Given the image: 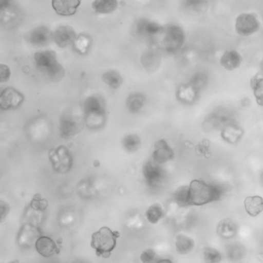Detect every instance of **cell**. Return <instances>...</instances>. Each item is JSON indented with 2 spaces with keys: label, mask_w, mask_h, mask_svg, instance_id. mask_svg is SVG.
<instances>
[{
  "label": "cell",
  "mask_w": 263,
  "mask_h": 263,
  "mask_svg": "<svg viewBox=\"0 0 263 263\" xmlns=\"http://www.w3.org/2000/svg\"><path fill=\"white\" fill-rule=\"evenodd\" d=\"M223 195V189L215 184H208L204 181L195 180L189 186L191 205H204L218 201Z\"/></svg>",
  "instance_id": "1"
},
{
  "label": "cell",
  "mask_w": 263,
  "mask_h": 263,
  "mask_svg": "<svg viewBox=\"0 0 263 263\" xmlns=\"http://www.w3.org/2000/svg\"><path fill=\"white\" fill-rule=\"evenodd\" d=\"M119 232H113L107 227H103L92 235L90 245L96 251L98 256L108 258L116 247L117 238H119Z\"/></svg>",
  "instance_id": "2"
},
{
  "label": "cell",
  "mask_w": 263,
  "mask_h": 263,
  "mask_svg": "<svg viewBox=\"0 0 263 263\" xmlns=\"http://www.w3.org/2000/svg\"><path fill=\"white\" fill-rule=\"evenodd\" d=\"M161 35H163L161 47L166 51H176L184 44V32L177 26H169L164 29Z\"/></svg>",
  "instance_id": "3"
},
{
  "label": "cell",
  "mask_w": 263,
  "mask_h": 263,
  "mask_svg": "<svg viewBox=\"0 0 263 263\" xmlns=\"http://www.w3.org/2000/svg\"><path fill=\"white\" fill-rule=\"evenodd\" d=\"M49 158L53 165V170L59 173H66L71 168L73 159L70 152L64 146H59L51 149Z\"/></svg>",
  "instance_id": "4"
},
{
  "label": "cell",
  "mask_w": 263,
  "mask_h": 263,
  "mask_svg": "<svg viewBox=\"0 0 263 263\" xmlns=\"http://www.w3.org/2000/svg\"><path fill=\"white\" fill-rule=\"evenodd\" d=\"M86 121L90 123L104 121L105 115V104L100 96H90L86 99L84 104Z\"/></svg>",
  "instance_id": "5"
},
{
  "label": "cell",
  "mask_w": 263,
  "mask_h": 263,
  "mask_svg": "<svg viewBox=\"0 0 263 263\" xmlns=\"http://www.w3.org/2000/svg\"><path fill=\"white\" fill-rule=\"evenodd\" d=\"M235 29L237 33L241 36H249L258 31L259 23L254 15L244 13L237 18Z\"/></svg>",
  "instance_id": "6"
},
{
  "label": "cell",
  "mask_w": 263,
  "mask_h": 263,
  "mask_svg": "<svg viewBox=\"0 0 263 263\" xmlns=\"http://www.w3.org/2000/svg\"><path fill=\"white\" fill-rule=\"evenodd\" d=\"M24 101V96L13 87H7L0 95V107L3 110H10L20 107Z\"/></svg>",
  "instance_id": "7"
},
{
  "label": "cell",
  "mask_w": 263,
  "mask_h": 263,
  "mask_svg": "<svg viewBox=\"0 0 263 263\" xmlns=\"http://www.w3.org/2000/svg\"><path fill=\"white\" fill-rule=\"evenodd\" d=\"M143 173L147 184L150 187H156L164 178V171L160 164L155 161H150L144 165Z\"/></svg>",
  "instance_id": "8"
},
{
  "label": "cell",
  "mask_w": 263,
  "mask_h": 263,
  "mask_svg": "<svg viewBox=\"0 0 263 263\" xmlns=\"http://www.w3.org/2000/svg\"><path fill=\"white\" fill-rule=\"evenodd\" d=\"M53 38L51 32L47 27H41L30 31L27 35L29 42L35 47H44L51 42Z\"/></svg>",
  "instance_id": "9"
},
{
  "label": "cell",
  "mask_w": 263,
  "mask_h": 263,
  "mask_svg": "<svg viewBox=\"0 0 263 263\" xmlns=\"http://www.w3.org/2000/svg\"><path fill=\"white\" fill-rule=\"evenodd\" d=\"M83 123L81 118L76 115H64L61 121V130L63 135L66 137L76 135L82 129Z\"/></svg>",
  "instance_id": "10"
},
{
  "label": "cell",
  "mask_w": 263,
  "mask_h": 263,
  "mask_svg": "<svg viewBox=\"0 0 263 263\" xmlns=\"http://www.w3.org/2000/svg\"><path fill=\"white\" fill-rule=\"evenodd\" d=\"M76 33L70 26H61L55 30L53 39L60 47L65 48L74 44L77 39Z\"/></svg>",
  "instance_id": "11"
},
{
  "label": "cell",
  "mask_w": 263,
  "mask_h": 263,
  "mask_svg": "<svg viewBox=\"0 0 263 263\" xmlns=\"http://www.w3.org/2000/svg\"><path fill=\"white\" fill-rule=\"evenodd\" d=\"M34 60L38 68L45 73H47L52 67L59 64L58 62L56 53L52 50L37 52L35 53Z\"/></svg>",
  "instance_id": "12"
},
{
  "label": "cell",
  "mask_w": 263,
  "mask_h": 263,
  "mask_svg": "<svg viewBox=\"0 0 263 263\" xmlns=\"http://www.w3.org/2000/svg\"><path fill=\"white\" fill-rule=\"evenodd\" d=\"M81 4L80 0H53L52 2L57 13L64 16L75 14Z\"/></svg>",
  "instance_id": "13"
},
{
  "label": "cell",
  "mask_w": 263,
  "mask_h": 263,
  "mask_svg": "<svg viewBox=\"0 0 263 263\" xmlns=\"http://www.w3.org/2000/svg\"><path fill=\"white\" fill-rule=\"evenodd\" d=\"M173 150L164 140H160L155 144L153 160L158 164L167 162L173 158Z\"/></svg>",
  "instance_id": "14"
},
{
  "label": "cell",
  "mask_w": 263,
  "mask_h": 263,
  "mask_svg": "<svg viewBox=\"0 0 263 263\" xmlns=\"http://www.w3.org/2000/svg\"><path fill=\"white\" fill-rule=\"evenodd\" d=\"M36 251L44 257H50L56 253H59L58 249L55 241L51 238L47 236H42L38 238L36 241Z\"/></svg>",
  "instance_id": "15"
},
{
  "label": "cell",
  "mask_w": 263,
  "mask_h": 263,
  "mask_svg": "<svg viewBox=\"0 0 263 263\" xmlns=\"http://www.w3.org/2000/svg\"><path fill=\"white\" fill-rule=\"evenodd\" d=\"M137 33L142 36H152L160 35L164 28L155 23L150 22L147 20H141L137 24Z\"/></svg>",
  "instance_id": "16"
},
{
  "label": "cell",
  "mask_w": 263,
  "mask_h": 263,
  "mask_svg": "<svg viewBox=\"0 0 263 263\" xmlns=\"http://www.w3.org/2000/svg\"><path fill=\"white\" fill-rule=\"evenodd\" d=\"M241 60H242L241 57L238 52L235 50H229L221 57L220 63L226 70H233L239 67Z\"/></svg>",
  "instance_id": "17"
},
{
  "label": "cell",
  "mask_w": 263,
  "mask_h": 263,
  "mask_svg": "<svg viewBox=\"0 0 263 263\" xmlns=\"http://www.w3.org/2000/svg\"><path fill=\"white\" fill-rule=\"evenodd\" d=\"M246 212L251 216H257L263 210V198L259 196L248 197L245 200Z\"/></svg>",
  "instance_id": "18"
},
{
  "label": "cell",
  "mask_w": 263,
  "mask_h": 263,
  "mask_svg": "<svg viewBox=\"0 0 263 263\" xmlns=\"http://www.w3.org/2000/svg\"><path fill=\"white\" fill-rule=\"evenodd\" d=\"M118 6L116 0H96L92 4L93 10L100 14L113 13L118 8Z\"/></svg>",
  "instance_id": "19"
},
{
  "label": "cell",
  "mask_w": 263,
  "mask_h": 263,
  "mask_svg": "<svg viewBox=\"0 0 263 263\" xmlns=\"http://www.w3.org/2000/svg\"><path fill=\"white\" fill-rule=\"evenodd\" d=\"M145 103V98L141 93H134L127 98L126 104L127 108L132 113H137L139 111Z\"/></svg>",
  "instance_id": "20"
},
{
  "label": "cell",
  "mask_w": 263,
  "mask_h": 263,
  "mask_svg": "<svg viewBox=\"0 0 263 263\" xmlns=\"http://www.w3.org/2000/svg\"><path fill=\"white\" fill-rule=\"evenodd\" d=\"M102 80L109 87L114 89L119 88L123 83V79L118 72L110 70L106 72L102 76Z\"/></svg>",
  "instance_id": "21"
},
{
  "label": "cell",
  "mask_w": 263,
  "mask_h": 263,
  "mask_svg": "<svg viewBox=\"0 0 263 263\" xmlns=\"http://www.w3.org/2000/svg\"><path fill=\"white\" fill-rule=\"evenodd\" d=\"M251 87L253 90L257 103L263 106V77L260 75L254 77L251 81Z\"/></svg>",
  "instance_id": "22"
},
{
  "label": "cell",
  "mask_w": 263,
  "mask_h": 263,
  "mask_svg": "<svg viewBox=\"0 0 263 263\" xmlns=\"http://www.w3.org/2000/svg\"><path fill=\"white\" fill-rule=\"evenodd\" d=\"M237 228L235 223L230 219L223 220L218 224V234L224 238H231L236 233Z\"/></svg>",
  "instance_id": "23"
},
{
  "label": "cell",
  "mask_w": 263,
  "mask_h": 263,
  "mask_svg": "<svg viewBox=\"0 0 263 263\" xmlns=\"http://www.w3.org/2000/svg\"><path fill=\"white\" fill-rule=\"evenodd\" d=\"M194 241L192 238L180 235L176 238V249L179 253L187 254L193 249Z\"/></svg>",
  "instance_id": "24"
},
{
  "label": "cell",
  "mask_w": 263,
  "mask_h": 263,
  "mask_svg": "<svg viewBox=\"0 0 263 263\" xmlns=\"http://www.w3.org/2000/svg\"><path fill=\"white\" fill-rule=\"evenodd\" d=\"M146 216H147V219L148 220L149 222L152 224H156L164 216L163 208L159 204H153L147 209L146 212Z\"/></svg>",
  "instance_id": "25"
},
{
  "label": "cell",
  "mask_w": 263,
  "mask_h": 263,
  "mask_svg": "<svg viewBox=\"0 0 263 263\" xmlns=\"http://www.w3.org/2000/svg\"><path fill=\"white\" fill-rule=\"evenodd\" d=\"M175 200L177 204L181 207L191 205L189 198V187L181 186L177 189L175 194Z\"/></svg>",
  "instance_id": "26"
},
{
  "label": "cell",
  "mask_w": 263,
  "mask_h": 263,
  "mask_svg": "<svg viewBox=\"0 0 263 263\" xmlns=\"http://www.w3.org/2000/svg\"><path fill=\"white\" fill-rule=\"evenodd\" d=\"M140 145H141V139L138 135H127L123 140V147L128 152H135L139 148Z\"/></svg>",
  "instance_id": "27"
},
{
  "label": "cell",
  "mask_w": 263,
  "mask_h": 263,
  "mask_svg": "<svg viewBox=\"0 0 263 263\" xmlns=\"http://www.w3.org/2000/svg\"><path fill=\"white\" fill-rule=\"evenodd\" d=\"M90 44H91V39H90V36L86 34H81L78 36L73 46H74L75 50L77 51L84 54V53H87Z\"/></svg>",
  "instance_id": "28"
},
{
  "label": "cell",
  "mask_w": 263,
  "mask_h": 263,
  "mask_svg": "<svg viewBox=\"0 0 263 263\" xmlns=\"http://www.w3.org/2000/svg\"><path fill=\"white\" fill-rule=\"evenodd\" d=\"M204 256L206 263H218L221 259V254L212 248H206Z\"/></svg>",
  "instance_id": "29"
},
{
  "label": "cell",
  "mask_w": 263,
  "mask_h": 263,
  "mask_svg": "<svg viewBox=\"0 0 263 263\" xmlns=\"http://www.w3.org/2000/svg\"><path fill=\"white\" fill-rule=\"evenodd\" d=\"M46 73H47V76H48L52 81H59L64 78L65 71H64V67H62V65L58 64L56 66H54V67H52V68L49 70Z\"/></svg>",
  "instance_id": "30"
},
{
  "label": "cell",
  "mask_w": 263,
  "mask_h": 263,
  "mask_svg": "<svg viewBox=\"0 0 263 263\" xmlns=\"http://www.w3.org/2000/svg\"><path fill=\"white\" fill-rule=\"evenodd\" d=\"M141 259L143 263H154L156 259V253L152 249H147L141 254Z\"/></svg>",
  "instance_id": "31"
},
{
  "label": "cell",
  "mask_w": 263,
  "mask_h": 263,
  "mask_svg": "<svg viewBox=\"0 0 263 263\" xmlns=\"http://www.w3.org/2000/svg\"><path fill=\"white\" fill-rule=\"evenodd\" d=\"M10 78V70L5 64L0 65V82L4 83L9 81Z\"/></svg>",
  "instance_id": "32"
},
{
  "label": "cell",
  "mask_w": 263,
  "mask_h": 263,
  "mask_svg": "<svg viewBox=\"0 0 263 263\" xmlns=\"http://www.w3.org/2000/svg\"><path fill=\"white\" fill-rule=\"evenodd\" d=\"M156 263H172V261L169 259H161L159 261H157Z\"/></svg>",
  "instance_id": "33"
},
{
  "label": "cell",
  "mask_w": 263,
  "mask_h": 263,
  "mask_svg": "<svg viewBox=\"0 0 263 263\" xmlns=\"http://www.w3.org/2000/svg\"><path fill=\"white\" fill-rule=\"evenodd\" d=\"M10 263H21V262H20V261H18V260H14V261H10Z\"/></svg>",
  "instance_id": "34"
},
{
  "label": "cell",
  "mask_w": 263,
  "mask_h": 263,
  "mask_svg": "<svg viewBox=\"0 0 263 263\" xmlns=\"http://www.w3.org/2000/svg\"><path fill=\"white\" fill-rule=\"evenodd\" d=\"M261 70H262V71H263V60H262V61H261Z\"/></svg>",
  "instance_id": "35"
}]
</instances>
